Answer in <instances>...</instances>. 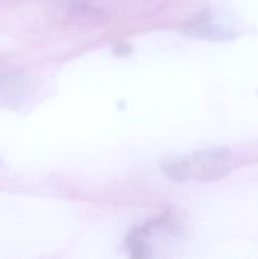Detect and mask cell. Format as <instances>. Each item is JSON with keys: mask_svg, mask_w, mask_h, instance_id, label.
Returning <instances> with one entry per match:
<instances>
[{"mask_svg": "<svg viewBox=\"0 0 258 259\" xmlns=\"http://www.w3.org/2000/svg\"><path fill=\"white\" fill-rule=\"evenodd\" d=\"M167 179L176 182H212L223 179L233 167L232 152L225 147L202 149L167 158L161 163Z\"/></svg>", "mask_w": 258, "mask_h": 259, "instance_id": "6da1fadb", "label": "cell"}, {"mask_svg": "<svg viewBox=\"0 0 258 259\" xmlns=\"http://www.w3.org/2000/svg\"><path fill=\"white\" fill-rule=\"evenodd\" d=\"M182 32L191 38L205 40H228L233 33L214 22L209 13H202L182 25Z\"/></svg>", "mask_w": 258, "mask_h": 259, "instance_id": "7a4b0ae2", "label": "cell"}, {"mask_svg": "<svg viewBox=\"0 0 258 259\" xmlns=\"http://www.w3.org/2000/svg\"><path fill=\"white\" fill-rule=\"evenodd\" d=\"M0 167H2V159H0Z\"/></svg>", "mask_w": 258, "mask_h": 259, "instance_id": "3957f363", "label": "cell"}]
</instances>
